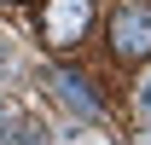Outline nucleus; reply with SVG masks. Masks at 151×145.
<instances>
[{
	"label": "nucleus",
	"instance_id": "1",
	"mask_svg": "<svg viewBox=\"0 0 151 145\" xmlns=\"http://www.w3.org/2000/svg\"><path fill=\"white\" fill-rule=\"evenodd\" d=\"M87 23H93V0H47L41 35H47V47H76L87 35Z\"/></svg>",
	"mask_w": 151,
	"mask_h": 145
},
{
	"label": "nucleus",
	"instance_id": "2",
	"mask_svg": "<svg viewBox=\"0 0 151 145\" xmlns=\"http://www.w3.org/2000/svg\"><path fill=\"white\" fill-rule=\"evenodd\" d=\"M111 41H116L122 58H145L151 52V12L145 6H122L116 23H111Z\"/></svg>",
	"mask_w": 151,
	"mask_h": 145
},
{
	"label": "nucleus",
	"instance_id": "3",
	"mask_svg": "<svg viewBox=\"0 0 151 145\" xmlns=\"http://www.w3.org/2000/svg\"><path fill=\"white\" fill-rule=\"evenodd\" d=\"M52 87H58V99H64V105H76L81 110V116H99V93L87 87V75H76V70H52Z\"/></svg>",
	"mask_w": 151,
	"mask_h": 145
},
{
	"label": "nucleus",
	"instance_id": "4",
	"mask_svg": "<svg viewBox=\"0 0 151 145\" xmlns=\"http://www.w3.org/2000/svg\"><path fill=\"white\" fill-rule=\"evenodd\" d=\"M139 116H145V122H151V75H145V81H139Z\"/></svg>",
	"mask_w": 151,
	"mask_h": 145
},
{
	"label": "nucleus",
	"instance_id": "5",
	"mask_svg": "<svg viewBox=\"0 0 151 145\" xmlns=\"http://www.w3.org/2000/svg\"><path fill=\"white\" fill-rule=\"evenodd\" d=\"M134 145H151V128H145V134H139V139H134Z\"/></svg>",
	"mask_w": 151,
	"mask_h": 145
},
{
	"label": "nucleus",
	"instance_id": "6",
	"mask_svg": "<svg viewBox=\"0 0 151 145\" xmlns=\"http://www.w3.org/2000/svg\"><path fill=\"white\" fill-rule=\"evenodd\" d=\"M6 6H18V0H6Z\"/></svg>",
	"mask_w": 151,
	"mask_h": 145
},
{
	"label": "nucleus",
	"instance_id": "7",
	"mask_svg": "<svg viewBox=\"0 0 151 145\" xmlns=\"http://www.w3.org/2000/svg\"><path fill=\"white\" fill-rule=\"evenodd\" d=\"M0 64H6V52H0Z\"/></svg>",
	"mask_w": 151,
	"mask_h": 145
}]
</instances>
